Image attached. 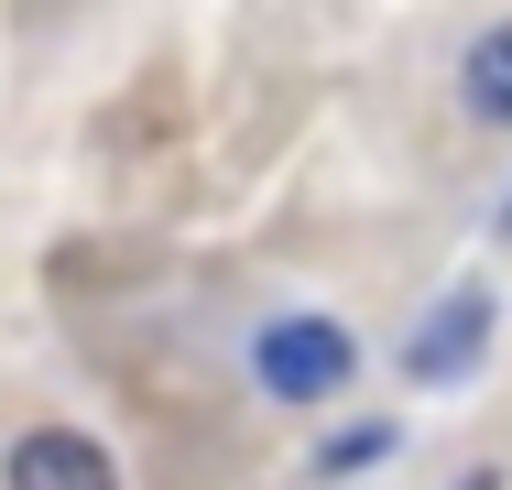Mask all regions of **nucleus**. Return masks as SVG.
Segmentation results:
<instances>
[{
  "label": "nucleus",
  "instance_id": "1",
  "mask_svg": "<svg viewBox=\"0 0 512 490\" xmlns=\"http://www.w3.org/2000/svg\"><path fill=\"white\" fill-rule=\"evenodd\" d=\"M349 327L338 316H273L262 338H251V371H262V392L273 403H327V392L349 382Z\"/></svg>",
  "mask_w": 512,
  "mask_h": 490
},
{
  "label": "nucleus",
  "instance_id": "2",
  "mask_svg": "<svg viewBox=\"0 0 512 490\" xmlns=\"http://www.w3.org/2000/svg\"><path fill=\"white\" fill-rule=\"evenodd\" d=\"M480 349H491V294L469 284V294H447V305L404 338V371H414V382H469Z\"/></svg>",
  "mask_w": 512,
  "mask_h": 490
},
{
  "label": "nucleus",
  "instance_id": "3",
  "mask_svg": "<svg viewBox=\"0 0 512 490\" xmlns=\"http://www.w3.org/2000/svg\"><path fill=\"white\" fill-rule=\"evenodd\" d=\"M11 490H120V480H109V447H88L77 425H33L11 447Z\"/></svg>",
  "mask_w": 512,
  "mask_h": 490
},
{
  "label": "nucleus",
  "instance_id": "4",
  "mask_svg": "<svg viewBox=\"0 0 512 490\" xmlns=\"http://www.w3.org/2000/svg\"><path fill=\"white\" fill-rule=\"evenodd\" d=\"M469 109L480 120H512V22L469 44Z\"/></svg>",
  "mask_w": 512,
  "mask_h": 490
},
{
  "label": "nucleus",
  "instance_id": "5",
  "mask_svg": "<svg viewBox=\"0 0 512 490\" xmlns=\"http://www.w3.org/2000/svg\"><path fill=\"white\" fill-rule=\"evenodd\" d=\"M382 447H393V425H349L338 447H316V480H349V469H371Z\"/></svg>",
  "mask_w": 512,
  "mask_h": 490
}]
</instances>
